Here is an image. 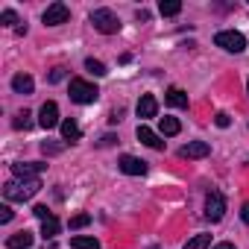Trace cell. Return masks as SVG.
I'll return each instance as SVG.
<instances>
[{"label":"cell","instance_id":"obj_1","mask_svg":"<svg viewBox=\"0 0 249 249\" xmlns=\"http://www.w3.org/2000/svg\"><path fill=\"white\" fill-rule=\"evenodd\" d=\"M41 191V182L38 179H12L3 185V196L6 202H27L30 196H36Z\"/></svg>","mask_w":249,"mask_h":249},{"label":"cell","instance_id":"obj_2","mask_svg":"<svg viewBox=\"0 0 249 249\" xmlns=\"http://www.w3.org/2000/svg\"><path fill=\"white\" fill-rule=\"evenodd\" d=\"M88 21H91V24H94V30H97V33H103V36H114V33L120 30V18H117L111 9H94Z\"/></svg>","mask_w":249,"mask_h":249},{"label":"cell","instance_id":"obj_3","mask_svg":"<svg viewBox=\"0 0 249 249\" xmlns=\"http://www.w3.org/2000/svg\"><path fill=\"white\" fill-rule=\"evenodd\" d=\"M214 44L223 47L226 53H243V50H246V38H243V33H237V30H223V33H217V36H214Z\"/></svg>","mask_w":249,"mask_h":249},{"label":"cell","instance_id":"obj_4","mask_svg":"<svg viewBox=\"0 0 249 249\" xmlns=\"http://www.w3.org/2000/svg\"><path fill=\"white\" fill-rule=\"evenodd\" d=\"M100 97L97 85L94 82H85V79H71V100L79 103V106H88Z\"/></svg>","mask_w":249,"mask_h":249},{"label":"cell","instance_id":"obj_5","mask_svg":"<svg viewBox=\"0 0 249 249\" xmlns=\"http://www.w3.org/2000/svg\"><path fill=\"white\" fill-rule=\"evenodd\" d=\"M223 214H226V196H223L220 191H211V194L205 196V217H208L211 223H220Z\"/></svg>","mask_w":249,"mask_h":249},{"label":"cell","instance_id":"obj_6","mask_svg":"<svg viewBox=\"0 0 249 249\" xmlns=\"http://www.w3.org/2000/svg\"><path fill=\"white\" fill-rule=\"evenodd\" d=\"M41 21H44V27H59V24H68V21H71V9H68L65 3H50V6L44 9Z\"/></svg>","mask_w":249,"mask_h":249},{"label":"cell","instance_id":"obj_7","mask_svg":"<svg viewBox=\"0 0 249 249\" xmlns=\"http://www.w3.org/2000/svg\"><path fill=\"white\" fill-rule=\"evenodd\" d=\"M41 170H47L44 161H18V164H12V176L15 179H38Z\"/></svg>","mask_w":249,"mask_h":249},{"label":"cell","instance_id":"obj_8","mask_svg":"<svg viewBox=\"0 0 249 249\" xmlns=\"http://www.w3.org/2000/svg\"><path fill=\"white\" fill-rule=\"evenodd\" d=\"M38 126H44V129L62 126V120H59V106H56L53 100H47V103L41 106V111H38Z\"/></svg>","mask_w":249,"mask_h":249},{"label":"cell","instance_id":"obj_9","mask_svg":"<svg viewBox=\"0 0 249 249\" xmlns=\"http://www.w3.org/2000/svg\"><path fill=\"white\" fill-rule=\"evenodd\" d=\"M117 167H120V173H126V176H144L147 173V161H141L135 156H120Z\"/></svg>","mask_w":249,"mask_h":249},{"label":"cell","instance_id":"obj_10","mask_svg":"<svg viewBox=\"0 0 249 249\" xmlns=\"http://www.w3.org/2000/svg\"><path fill=\"white\" fill-rule=\"evenodd\" d=\"M138 141L141 144H147V147H153V150H164V141H161V135L159 132H153L150 126H144V123H141V126H138Z\"/></svg>","mask_w":249,"mask_h":249},{"label":"cell","instance_id":"obj_11","mask_svg":"<svg viewBox=\"0 0 249 249\" xmlns=\"http://www.w3.org/2000/svg\"><path fill=\"white\" fill-rule=\"evenodd\" d=\"M208 153H211V147H208L205 141H191V144H185V147L179 150L182 159H205Z\"/></svg>","mask_w":249,"mask_h":249},{"label":"cell","instance_id":"obj_12","mask_svg":"<svg viewBox=\"0 0 249 249\" xmlns=\"http://www.w3.org/2000/svg\"><path fill=\"white\" fill-rule=\"evenodd\" d=\"M159 114V100L153 97V94H144L141 100H138V117H156Z\"/></svg>","mask_w":249,"mask_h":249},{"label":"cell","instance_id":"obj_13","mask_svg":"<svg viewBox=\"0 0 249 249\" xmlns=\"http://www.w3.org/2000/svg\"><path fill=\"white\" fill-rule=\"evenodd\" d=\"M33 88H36V82H33L30 73H15L12 76V91L15 94H33Z\"/></svg>","mask_w":249,"mask_h":249},{"label":"cell","instance_id":"obj_14","mask_svg":"<svg viewBox=\"0 0 249 249\" xmlns=\"http://www.w3.org/2000/svg\"><path fill=\"white\" fill-rule=\"evenodd\" d=\"M164 103L173 106V108H188V94H185L182 88H170V91L164 94Z\"/></svg>","mask_w":249,"mask_h":249},{"label":"cell","instance_id":"obj_15","mask_svg":"<svg viewBox=\"0 0 249 249\" xmlns=\"http://www.w3.org/2000/svg\"><path fill=\"white\" fill-rule=\"evenodd\" d=\"M6 246H9V249H30V246H33V234H30V231H18V234H12V237L6 240Z\"/></svg>","mask_w":249,"mask_h":249},{"label":"cell","instance_id":"obj_16","mask_svg":"<svg viewBox=\"0 0 249 249\" xmlns=\"http://www.w3.org/2000/svg\"><path fill=\"white\" fill-rule=\"evenodd\" d=\"M79 135H82V132H79V126H76V120H73V117L62 120V138H65V141L73 144V141H79Z\"/></svg>","mask_w":249,"mask_h":249},{"label":"cell","instance_id":"obj_17","mask_svg":"<svg viewBox=\"0 0 249 249\" xmlns=\"http://www.w3.org/2000/svg\"><path fill=\"white\" fill-rule=\"evenodd\" d=\"M161 135H167V138H173V135H179L182 132V123L176 120V117H161Z\"/></svg>","mask_w":249,"mask_h":249},{"label":"cell","instance_id":"obj_18","mask_svg":"<svg viewBox=\"0 0 249 249\" xmlns=\"http://www.w3.org/2000/svg\"><path fill=\"white\" fill-rule=\"evenodd\" d=\"M71 249H100V240L97 237L76 234V237H71Z\"/></svg>","mask_w":249,"mask_h":249},{"label":"cell","instance_id":"obj_19","mask_svg":"<svg viewBox=\"0 0 249 249\" xmlns=\"http://www.w3.org/2000/svg\"><path fill=\"white\" fill-rule=\"evenodd\" d=\"M41 234H44V240H53L56 234H59V220L50 214L47 220H41Z\"/></svg>","mask_w":249,"mask_h":249},{"label":"cell","instance_id":"obj_20","mask_svg":"<svg viewBox=\"0 0 249 249\" xmlns=\"http://www.w3.org/2000/svg\"><path fill=\"white\" fill-rule=\"evenodd\" d=\"M159 12H161L164 18H173V15L182 12V3H179V0H161V3H159Z\"/></svg>","mask_w":249,"mask_h":249},{"label":"cell","instance_id":"obj_21","mask_svg":"<svg viewBox=\"0 0 249 249\" xmlns=\"http://www.w3.org/2000/svg\"><path fill=\"white\" fill-rule=\"evenodd\" d=\"M211 246V234H196L185 243V249H208Z\"/></svg>","mask_w":249,"mask_h":249},{"label":"cell","instance_id":"obj_22","mask_svg":"<svg viewBox=\"0 0 249 249\" xmlns=\"http://www.w3.org/2000/svg\"><path fill=\"white\" fill-rule=\"evenodd\" d=\"M30 126H33V114L24 108V111L15 117V129H30Z\"/></svg>","mask_w":249,"mask_h":249},{"label":"cell","instance_id":"obj_23","mask_svg":"<svg viewBox=\"0 0 249 249\" xmlns=\"http://www.w3.org/2000/svg\"><path fill=\"white\" fill-rule=\"evenodd\" d=\"M85 68H88L94 76H106V73H108V71H106V65H103V62H97V59H85Z\"/></svg>","mask_w":249,"mask_h":249},{"label":"cell","instance_id":"obj_24","mask_svg":"<svg viewBox=\"0 0 249 249\" xmlns=\"http://www.w3.org/2000/svg\"><path fill=\"white\" fill-rule=\"evenodd\" d=\"M0 24H3V27H15L18 24V12L15 9H3V12H0Z\"/></svg>","mask_w":249,"mask_h":249},{"label":"cell","instance_id":"obj_25","mask_svg":"<svg viewBox=\"0 0 249 249\" xmlns=\"http://www.w3.org/2000/svg\"><path fill=\"white\" fill-rule=\"evenodd\" d=\"M62 150H65V144H53V141H44V144H41V153H44V156H59Z\"/></svg>","mask_w":249,"mask_h":249},{"label":"cell","instance_id":"obj_26","mask_svg":"<svg viewBox=\"0 0 249 249\" xmlns=\"http://www.w3.org/2000/svg\"><path fill=\"white\" fill-rule=\"evenodd\" d=\"M91 223V214H76V217H71V229H85Z\"/></svg>","mask_w":249,"mask_h":249},{"label":"cell","instance_id":"obj_27","mask_svg":"<svg viewBox=\"0 0 249 249\" xmlns=\"http://www.w3.org/2000/svg\"><path fill=\"white\" fill-rule=\"evenodd\" d=\"M65 76H68V71H65V68H53V71H50V76H47V82H62Z\"/></svg>","mask_w":249,"mask_h":249},{"label":"cell","instance_id":"obj_28","mask_svg":"<svg viewBox=\"0 0 249 249\" xmlns=\"http://www.w3.org/2000/svg\"><path fill=\"white\" fill-rule=\"evenodd\" d=\"M214 123H217V126H220V129H226V126H229V123H231V117H229L226 111H217V117H214Z\"/></svg>","mask_w":249,"mask_h":249},{"label":"cell","instance_id":"obj_29","mask_svg":"<svg viewBox=\"0 0 249 249\" xmlns=\"http://www.w3.org/2000/svg\"><path fill=\"white\" fill-rule=\"evenodd\" d=\"M12 217H15V211H12L9 205H0V223H9Z\"/></svg>","mask_w":249,"mask_h":249},{"label":"cell","instance_id":"obj_30","mask_svg":"<svg viewBox=\"0 0 249 249\" xmlns=\"http://www.w3.org/2000/svg\"><path fill=\"white\" fill-rule=\"evenodd\" d=\"M33 214H36L38 220H47V217H50V208H47V205H36V208H33Z\"/></svg>","mask_w":249,"mask_h":249},{"label":"cell","instance_id":"obj_31","mask_svg":"<svg viewBox=\"0 0 249 249\" xmlns=\"http://www.w3.org/2000/svg\"><path fill=\"white\" fill-rule=\"evenodd\" d=\"M114 141H117V138H114V135H103V138H100V147H111V144H114Z\"/></svg>","mask_w":249,"mask_h":249},{"label":"cell","instance_id":"obj_32","mask_svg":"<svg viewBox=\"0 0 249 249\" xmlns=\"http://www.w3.org/2000/svg\"><path fill=\"white\" fill-rule=\"evenodd\" d=\"M240 220L249 226V202H243V208H240Z\"/></svg>","mask_w":249,"mask_h":249},{"label":"cell","instance_id":"obj_33","mask_svg":"<svg viewBox=\"0 0 249 249\" xmlns=\"http://www.w3.org/2000/svg\"><path fill=\"white\" fill-rule=\"evenodd\" d=\"M120 120H123V111H114V114L108 117V123H120Z\"/></svg>","mask_w":249,"mask_h":249},{"label":"cell","instance_id":"obj_34","mask_svg":"<svg viewBox=\"0 0 249 249\" xmlns=\"http://www.w3.org/2000/svg\"><path fill=\"white\" fill-rule=\"evenodd\" d=\"M138 21H150V12L147 9H138Z\"/></svg>","mask_w":249,"mask_h":249},{"label":"cell","instance_id":"obj_35","mask_svg":"<svg viewBox=\"0 0 249 249\" xmlns=\"http://www.w3.org/2000/svg\"><path fill=\"white\" fill-rule=\"evenodd\" d=\"M214 249H234V246H231V243H217Z\"/></svg>","mask_w":249,"mask_h":249},{"label":"cell","instance_id":"obj_36","mask_svg":"<svg viewBox=\"0 0 249 249\" xmlns=\"http://www.w3.org/2000/svg\"><path fill=\"white\" fill-rule=\"evenodd\" d=\"M246 91H249V79H246Z\"/></svg>","mask_w":249,"mask_h":249},{"label":"cell","instance_id":"obj_37","mask_svg":"<svg viewBox=\"0 0 249 249\" xmlns=\"http://www.w3.org/2000/svg\"><path fill=\"white\" fill-rule=\"evenodd\" d=\"M150 249H159V246H150Z\"/></svg>","mask_w":249,"mask_h":249}]
</instances>
